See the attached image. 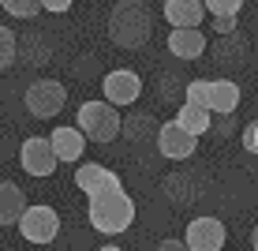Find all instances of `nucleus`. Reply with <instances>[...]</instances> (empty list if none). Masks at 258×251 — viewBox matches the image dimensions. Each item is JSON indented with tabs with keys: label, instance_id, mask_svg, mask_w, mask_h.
I'll list each match as a JSON object with an SVG mask.
<instances>
[{
	"label": "nucleus",
	"instance_id": "f257e3e1",
	"mask_svg": "<svg viewBox=\"0 0 258 251\" xmlns=\"http://www.w3.org/2000/svg\"><path fill=\"white\" fill-rule=\"evenodd\" d=\"M75 187L86 195V218L97 232L116 236V232H127L135 225V199L120 184V176L105 169L101 161H79Z\"/></svg>",
	"mask_w": 258,
	"mask_h": 251
},
{
	"label": "nucleus",
	"instance_id": "f03ea898",
	"mask_svg": "<svg viewBox=\"0 0 258 251\" xmlns=\"http://www.w3.org/2000/svg\"><path fill=\"white\" fill-rule=\"evenodd\" d=\"M154 38V19L142 0H120L109 12V41L120 49H142Z\"/></svg>",
	"mask_w": 258,
	"mask_h": 251
},
{
	"label": "nucleus",
	"instance_id": "7ed1b4c3",
	"mask_svg": "<svg viewBox=\"0 0 258 251\" xmlns=\"http://www.w3.org/2000/svg\"><path fill=\"white\" fill-rule=\"evenodd\" d=\"M183 102H195L213 116H232L239 109V83L236 79H191L183 83Z\"/></svg>",
	"mask_w": 258,
	"mask_h": 251
},
{
	"label": "nucleus",
	"instance_id": "20e7f679",
	"mask_svg": "<svg viewBox=\"0 0 258 251\" xmlns=\"http://www.w3.org/2000/svg\"><path fill=\"white\" fill-rule=\"evenodd\" d=\"M75 124L83 128V135L90 142H101V146L123 135V116H120L116 105L105 102V97H101V102H83V105H79Z\"/></svg>",
	"mask_w": 258,
	"mask_h": 251
},
{
	"label": "nucleus",
	"instance_id": "39448f33",
	"mask_svg": "<svg viewBox=\"0 0 258 251\" xmlns=\"http://www.w3.org/2000/svg\"><path fill=\"white\" fill-rule=\"evenodd\" d=\"M23 105L30 109V116H38V120H49V116H56V113L68 105V86L56 83V79H38V83L26 86Z\"/></svg>",
	"mask_w": 258,
	"mask_h": 251
},
{
	"label": "nucleus",
	"instance_id": "423d86ee",
	"mask_svg": "<svg viewBox=\"0 0 258 251\" xmlns=\"http://www.w3.org/2000/svg\"><path fill=\"white\" fill-rule=\"evenodd\" d=\"M19 236L26 244H52L60 236V214L49 203H34L19 221Z\"/></svg>",
	"mask_w": 258,
	"mask_h": 251
},
{
	"label": "nucleus",
	"instance_id": "0eeeda50",
	"mask_svg": "<svg viewBox=\"0 0 258 251\" xmlns=\"http://www.w3.org/2000/svg\"><path fill=\"white\" fill-rule=\"evenodd\" d=\"M56 150H52V139L49 135H30L23 139L19 146V165L26 176H38V180H45V176H52V169H56Z\"/></svg>",
	"mask_w": 258,
	"mask_h": 251
},
{
	"label": "nucleus",
	"instance_id": "6e6552de",
	"mask_svg": "<svg viewBox=\"0 0 258 251\" xmlns=\"http://www.w3.org/2000/svg\"><path fill=\"white\" fill-rule=\"evenodd\" d=\"M157 150H161V158H168V161H187V158H195V150H199V135H191L172 116V120H165L161 131H157Z\"/></svg>",
	"mask_w": 258,
	"mask_h": 251
},
{
	"label": "nucleus",
	"instance_id": "1a4fd4ad",
	"mask_svg": "<svg viewBox=\"0 0 258 251\" xmlns=\"http://www.w3.org/2000/svg\"><path fill=\"white\" fill-rule=\"evenodd\" d=\"M183 240H187L191 251H225V240H228V229L221 218H191L187 229H183Z\"/></svg>",
	"mask_w": 258,
	"mask_h": 251
},
{
	"label": "nucleus",
	"instance_id": "9d476101",
	"mask_svg": "<svg viewBox=\"0 0 258 251\" xmlns=\"http://www.w3.org/2000/svg\"><path fill=\"white\" fill-rule=\"evenodd\" d=\"M101 90H105V102H112L116 109H123V105H135L142 97V79H139V71H131V68H116V71H109V75L101 79Z\"/></svg>",
	"mask_w": 258,
	"mask_h": 251
},
{
	"label": "nucleus",
	"instance_id": "9b49d317",
	"mask_svg": "<svg viewBox=\"0 0 258 251\" xmlns=\"http://www.w3.org/2000/svg\"><path fill=\"white\" fill-rule=\"evenodd\" d=\"M165 19L172 30H199L206 19V0H165Z\"/></svg>",
	"mask_w": 258,
	"mask_h": 251
},
{
	"label": "nucleus",
	"instance_id": "f8f14e48",
	"mask_svg": "<svg viewBox=\"0 0 258 251\" xmlns=\"http://www.w3.org/2000/svg\"><path fill=\"white\" fill-rule=\"evenodd\" d=\"M26 210H30V206H26L23 187L15 180H0V225L4 229H19Z\"/></svg>",
	"mask_w": 258,
	"mask_h": 251
},
{
	"label": "nucleus",
	"instance_id": "ddd939ff",
	"mask_svg": "<svg viewBox=\"0 0 258 251\" xmlns=\"http://www.w3.org/2000/svg\"><path fill=\"white\" fill-rule=\"evenodd\" d=\"M49 139H52V150H56L60 161H83V150H86V142H90L79 124H60Z\"/></svg>",
	"mask_w": 258,
	"mask_h": 251
},
{
	"label": "nucleus",
	"instance_id": "4468645a",
	"mask_svg": "<svg viewBox=\"0 0 258 251\" xmlns=\"http://www.w3.org/2000/svg\"><path fill=\"white\" fill-rule=\"evenodd\" d=\"M168 53L176 60H199L206 53V34L199 30H168Z\"/></svg>",
	"mask_w": 258,
	"mask_h": 251
},
{
	"label": "nucleus",
	"instance_id": "2eb2a0df",
	"mask_svg": "<svg viewBox=\"0 0 258 251\" xmlns=\"http://www.w3.org/2000/svg\"><path fill=\"white\" fill-rule=\"evenodd\" d=\"M157 131H161V124H157L154 113H146V109H135V113L123 116V139L127 142H146L150 135L157 139Z\"/></svg>",
	"mask_w": 258,
	"mask_h": 251
},
{
	"label": "nucleus",
	"instance_id": "dca6fc26",
	"mask_svg": "<svg viewBox=\"0 0 258 251\" xmlns=\"http://www.w3.org/2000/svg\"><path fill=\"white\" fill-rule=\"evenodd\" d=\"M176 120H180L191 135H199V139L206 135V131H213V113L202 109V105H195V102H183L180 109H176Z\"/></svg>",
	"mask_w": 258,
	"mask_h": 251
},
{
	"label": "nucleus",
	"instance_id": "f3484780",
	"mask_svg": "<svg viewBox=\"0 0 258 251\" xmlns=\"http://www.w3.org/2000/svg\"><path fill=\"white\" fill-rule=\"evenodd\" d=\"M165 195H168V203L187 206V203H195V184L187 180V176L172 173V176H165Z\"/></svg>",
	"mask_w": 258,
	"mask_h": 251
},
{
	"label": "nucleus",
	"instance_id": "a211bd4d",
	"mask_svg": "<svg viewBox=\"0 0 258 251\" xmlns=\"http://www.w3.org/2000/svg\"><path fill=\"white\" fill-rule=\"evenodd\" d=\"M15 60H19V38L12 26H0V68H15Z\"/></svg>",
	"mask_w": 258,
	"mask_h": 251
},
{
	"label": "nucleus",
	"instance_id": "6ab92c4d",
	"mask_svg": "<svg viewBox=\"0 0 258 251\" xmlns=\"http://www.w3.org/2000/svg\"><path fill=\"white\" fill-rule=\"evenodd\" d=\"M0 8H4L12 19H34L38 12H45L41 0H0Z\"/></svg>",
	"mask_w": 258,
	"mask_h": 251
},
{
	"label": "nucleus",
	"instance_id": "aec40b11",
	"mask_svg": "<svg viewBox=\"0 0 258 251\" xmlns=\"http://www.w3.org/2000/svg\"><path fill=\"white\" fill-rule=\"evenodd\" d=\"M217 60L221 64H243V38L236 41V34H228V38H221L217 41Z\"/></svg>",
	"mask_w": 258,
	"mask_h": 251
},
{
	"label": "nucleus",
	"instance_id": "412c9836",
	"mask_svg": "<svg viewBox=\"0 0 258 251\" xmlns=\"http://www.w3.org/2000/svg\"><path fill=\"white\" fill-rule=\"evenodd\" d=\"M239 8H243V0H206L210 19H221V15H228V19H239Z\"/></svg>",
	"mask_w": 258,
	"mask_h": 251
},
{
	"label": "nucleus",
	"instance_id": "4be33fe9",
	"mask_svg": "<svg viewBox=\"0 0 258 251\" xmlns=\"http://www.w3.org/2000/svg\"><path fill=\"white\" fill-rule=\"evenodd\" d=\"M26 60H34V64H45V60H49L45 38H26Z\"/></svg>",
	"mask_w": 258,
	"mask_h": 251
},
{
	"label": "nucleus",
	"instance_id": "5701e85b",
	"mask_svg": "<svg viewBox=\"0 0 258 251\" xmlns=\"http://www.w3.org/2000/svg\"><path fill=\"white\" fill-rule=\"evenodd\" d=\"M210 30L217 34V38H228V34L239 30V19H228V15H221V19H210Z\"/></svg>",
	"mask_w": 258,
	"mask_h": 251
},
{
	"label": "nucleus",
	"instance_id": "b1692460",
	"mask_svg": "<svg viewBox=\"0 0 258 251\" xmlns=\"http://www.w3.org/2000/svg\"><path fill=\"white\" fill-rule=\"evenodd\" d=\"M239 142H243L247 154H258V120H251L243 131H239Z\"/></svg>",
	"mask_w": 258,
	"mask_h": 251
},
{
	"label": "nucleus",
	"instance_id": "393cba45",
	"mask_svg": "<svg viewBox=\"0 0 258 251\" xmlns=\"http://www.w3.org/2000/svg\"><path fill=\"white\" fill-rule=\"evenodd\" d=\"M176 83H180V79L168 75V71L161 75V97H165V102H176V97H180V94H176Z\"/></svg>",
	"mask_w": 258,
	"mask_h": 251
},
{
	"label": "nucleus",
	"instance_id": "a878e982",
	"mask_svg": "<svg viewBox=\"0 0 258 251\" xmlns=\"http://www.w3.org/2000/svg\"><path fill=\"white\" fill-rule=\"evenodd\" d=\"M71 4H75V0H41V8H45V12H52V15H64Z\"/></svg>",
	"mask_w": 258,
	"mask_h": 251
},
{
	"label": "nucleus",
	"instance_id": "bb28decb",
	"mask_svg": "<svg viewBox=\"0 0 258 251\" xmlns=\"http://www.w3.org/2000/svg\"><path fill=\"white\" fill-rule=\"evenodd\" d=\"M157 251H191V247H187V240L168 236V240H161V244H157Z\"/></svg>",
	"mask_w": 258,
	"mask_h": 251
},
{
	"label": "nucleus",
	"instance_id": "cd10ccee",
	"mask_svg": "<svg viewBox=\"0 0 258 251\" xmlns=\"http://www.w3.org/2000/svg\"><path fill=\"white\" fill-rule=\"evenodd\" d=\"M213 135H232V116H221V124H213Z\"/></svg>",
	"mask_w": 258,
	"mask_h": 251
},
{
	"label": "nucleus",
	"instance_id": "c85d7f7f",
	"mask_svg": "<svg viewBox=\"0 0 258 251\" xmlns=\"http://www.w3.org/2000/svg\"><path fill=\"white\" fill-rule=\"evenodd\" d=\"M251 251H258V225H254V232H251Z\"/></svg>",
	"mask_w": 258,
	"mask_h": 251
},
{
	"label": "nucleus",
	"instance_id": "c756f323",
	"mask_svg": "<svg viewBox=\"0 0 258 251\" xmlns=\"http://www.w3.org/2000/svg\"><path fill=\"white\" fill-rule=\"evenodd\" d=\"M97 251H123V247H116V244H105V247H97Z\"/></svg>",
	"mask_w": 258,
	"mask_h": 251
}]
</instances>
